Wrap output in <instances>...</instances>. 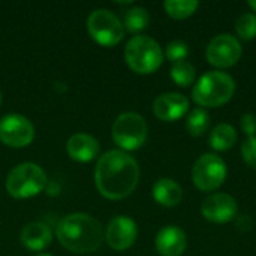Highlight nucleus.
Here are the masks:
<instances>
[{
    "instance_id": "bb28decb",
    "label": "nucleus",
    "mask_w": 256,
    "mask_h": 256,
    "mask_svg": "<svg viewBox=\"0 0 256 256\" xmlns=\"http://www.w3.org/2000/svg\"><path fill=\"white\" fill-rule=\"evenodd\" d=\"M248 4H249V6H250V8H252V9H254V10L256 12V0H250Z\"/></svg>"
},
{
    "instance_id": "cd10ccee",
    "label": "nucleus",
    "mask_w": 256,
    "mask_h": 256,
    "mask_svg": "<svg viewBox=\"0 0 256 256\" xmlns=\"http://www.w3.org/2000/svg\"><path fill=\"white\" fill-rule=\"evenodd\" d=\"M36 256H52V255H48V254H40V255H36Z\"/></svg>"
},
{
    "instance_id": "9b49d317",
    "label": "nucleus",
    "mask_w": 256,
    "mask_h": 256,
    "mask_svg": "<svg viewBox=\"0 0 256 256\" xmlns=\"http://www.w3.org/2000/svg\"><path fill=\"white\" fill-rule=\"evenodd\" d=\"M201 213L212 224H226L237 216V201L228 194H213L204 200Z\"/></svg>"
},
{
    "instance_id": "2eb2a0df",
    "label": "nucleus",
    "mask_w": 256,
    "mask_h": 256,
    "mask_svg": "<svg viewBox=\"0 0 256 256\" xmlns=\"http://www.w3.org/2000/svg\"><path fill=\"white\" fill-rule=\"evenodd\" d=\"M66 148L72 159L80 162H88L94 159V156L99 153V142L94 136L84 132H78L68 140Z\"/></svg>"
},
{
    "instance_id": "f257e3e1",
    "label": "nucleus",
    "mask_w": 256,
    "mask_h": 256,
    "mask_svg": "<svg viewBox=\"0 0 256 256\" xmlns=\"http://www.w3.org/2000/svg\"><path fill=\"white\" fill-rule=\"evenodd\" d=\"M140 180L136 160L122 150L104 153L94 170V182L99 192L108 200H123L129 196Z\"/></svg>"
},
{
    "instance_id": "a878e982",
    "label": "nucleus",
    "mask_w": 256,
    "mask_h": 256,
    "mask_svg": "<svg viewBox=\"0 0 256 256\" xmlns=\"http://www.w3.org/2000/svg\"><path fill=\"white\" fill-rule=\"evenodd\" d=\"M242 130L249 136H255L256 134V116L254 114H244L242 117Z\"/></svg>"
},
{
    "instance_id": "9d476101",
    "label": "nucleus",
    "mask_w": 256,
    "mask_h": 256,
    "mask_svg": "<svg viewBox=\"0 0 256 256\" xmlns=\"http://www.w3.org/2000/svg\"><path fill=\"white\" fill-rule=\"evenodd\" d=\"M34 138L32 122L20 114H8L0 120V141L10 147L28 146Z\"/></svg>"
},
{
    "instance_id": "1a4fd4ad",
    "label": "nucleus",
    "mask_w": 256,
    "mask_h": 256,
    "mask_svg": "<svg viewBox=\"0 0 256 256\" xmlns=\"http://www.w3.org/2000/svg\"><path fill=\"white\" fill-rule=\"evenodd\" d=\"M207 62L216 68H231L242 57V44L230 33L214 36L206 50Z\"/></svg>"
},
{
    "instance_id": "423d86ee",
    "label": "nucleus",
    "mask_w": 256,
    "mask_h": 256,
    "mask_svg": "<svg viewBox=\"0 0 256 256\" xmlns=\"http://www.w3.org/2000/svg\"><path fill=\"white\" fill-rule=\"evenodd\" d=\"M112 140L124 150H136L147 140V123L136 112L120 114L112 124Z\"/></svg>"
},
{
    "instance_id": "4be33fe9",
    "label": "nucleus",
    "mask_w": 256,
    "mask_h": 256,
    "mask_svg": "<svg viewBox=\"0 0 256 256\" xmlns=\"http://www.w3.org/2000/svg\"><path fill=\"white\" fill-rule=\"evenodd\" d=\"M165 10L170 16L176 18V20H183L190 16L196 8H198V2H190V0H166L164 3Z\"/></svg>"
},
{
    "instance_id": "412c9836",
    "label": "nucleus",
    "mask_w": 256,
    "mask_h": 256,
    "mask_svg": "<svg viewBox=\"0 0 256 256\" xmlns=\"http://www.w3.org/2000/svg\"><path fill=\"white\" fill-rule=\"evenodd\" d=\"M195 76H196V70H195L194 64L188 60L177 62L171 68V78L180 87H188V86L194 84Z\"/></svg>"
},
{
    "instance_id": "6ab92c4d",
    "label": "nucleus",
    "mask_w": 256,
    "mask_h": 256,
    "mask_svg": "<svg viewBox=\"0 0 256 256\" xmlns=\"http://www.w3.org/2000/svg\"><path fill=\"white\" fill-rule=\"evenodd\" d=\"M148 21H150V15H148L147 9L140 8V6H135V8H130V9H128L124 12L123 26L129 32L136 33V32L144 30L148 26Z\"/></svg>"
},
{
    "instance_id": "c85d7f7f",
    "label": "nucleus",
    "mask_w": 256,
    "mask_h": 256,
    "mask_svg": "<svg viewBox=\"0 0 256 256\" xmlns=\"http://www.w3.org/2000/svg\"><path fill=\"white\" fill-rule=\"evenodd\" d=\"M0 104H2V93H0Z\"/></svg>"
},
{
    "instance_id": "f3484780",
    "label": "nucleus",
    "mask_w": 256,
    "mask_h": 256,
    "mask_svg": "<svg viewBox=\"0 0 256 256\" xmlns=\"http://www.w3.org/2000/svg\"><path fill=\"white\" fill-rule=\"evenodd\" d=\"M153 198L164 207H176L183 198V190L174 180L160 178L153 186Z\"/></svg>"
},
{
    "instance_id": "4468645a",
    "label": "nucleus",
    "mask_w": 256,
    "mask_h": 256,
    "mask_svg": "<svg viewBox=\"0 0 256 256\" xmlns=\"http://www.w3.org/2000/svg\"><path fill=\"white\" fill-rule=\"evenodd\" d=\"M154 243L162 256H180L188 246V237L182 228L170 225L158 232Z\"/></svg>"
},
{
    "instance_id": "f8f14e48",
    "label": "nucleus",
    "mask_w": 256,
    "mask_h": 256,
    "mask_svg": "<svg viewBox=\"0 0 256 256\" xmlns=\"http://www.w3.org/2000/svg\"><path fill=\"white\" fill-rule=\"evenodd\" d=\"M136 224L128 216L114 218L105 232V240L114 250H126L129 249L136 238Z\"/></svg>"
},
{
    "instance_id": "0eeeda50",
    "label": "nucleus",
    "mask_w": 256,
    "mask_h": 256,
    "mask_svg": "<svg viewBox=\"0 0 256 256\" xmlns=\"http://www.w3.org/2000/svg\"><path fill=\"white\" fill-rule=\"evenodd\" d=\"M87 27L92 38L106 46L118 44L124 36L123 22L110 9H94L87 20Z\"/></svg>"
},
{
    "instance_id": "f03ea898",
    "label": "nucleus",
    "mask_w": 256,
    "mask_h": 256,
    "mask_svg": "<svg viewBox=\"0 0 256 256\" xmlns=\"http://www.w3.org/2000/svg\"><path fill=\"white\" fill-rule=\"evenodd\" d=\"M56 234L58 242L75 254L94 252L100 248L104 240L102 225L86 213H72L60 219Z\"/></svg>"
},
{
    "instance_id": "ddd939ff",
    "label": "nucleus",
    "mask_w": 256,
    "mask_h": 256,
    "mask_svg": "<svg viewBox=\"0 0 256 256\" xmlns=\"http://www.w3.org/2000/svg\"><path fill=\"white\" fill-rule=\"evenodd\" d=\"M189 111V100L182 93H164L156 98L153 112L159 120L176 122Z\"/></svg>"
},
{
    "instance_id": "aec40b11",
    "label": "nucleus",
    "mask_w": 256,
    "mask_h": 256,
    "mask_svg": "<svg viewBox=\"0 0 256 256\" xmlns=\"http://www.w3.org/2000/svg\"><path fill=\"white\" fill-rule=\"evenodd\" d=\"M210 126V117L204 108H195L190 111L186 120V129L192 136H201Z\"/></svg>"
},
{
    "instance_id": "5701e85b",
    "label": "nucleus",
    "mask_w": 256,
    "mask_h": 256,
    "mask_svg": "<svg viewBox=\"0 0 256 256\" xmlns=\"http://www.w3.org/2000/svg\"><path fill=\"white\" fill-rule=\"evenodd\" d=\"M236 30H237V34L244 40H250V39L256 38L255 14H252V12L242 14L236 21Z\"/></svg>"
},
{
    "instance_id": "20e7f679",
    "label": "nucleus",
    "mask_w": 256,
    "mask_h": 256,
    "mask_svg": "<svg viewBox=\"0 0 256 256\" xmlns=\"http://www.w3.org/2000/svg\"><path fill=\"white\" fill-rule=\"evenodd\" d=\"M124 58L136 74H152L162 64L164 52L153 38L138 34L126 44Z\"/></svg>"
},
{
    "instance_id": "a211bd4d",
    "label": "nucleus",
    "mask_w": 256,
    "mask_h": 256,
    "mask_svg": "<svg viewBox=\"0 0 256 256\" xmlns=\"http://www.w3.org/2000/svg\"><path fill=\"white\" fill-rule=\"evenodd\" d=\"M236 141H237V132L228 123L218 124L212 130L210 138H208L210 146L214 150H218V152H226V150H230L236 144Z\"/></svg>"
},
{
    "instance_id": "6e6552de",
    "label": "nucleus",
    "mask_w": 256,
    "mask_h": 256,
    "mask_svg": "<svg viewBox=\"0 0 256 256\" xmlns=\"http://www.w3.org/2000/svg\"><path fill=\"white\" fill-rule=\"evenodd\" d=\"M194 184L202 192H212L219 189L226 178V164L213 153L202 154L192 170Z\"/></svg>"
},
{
    "instance_id": "b1692460",
    "label": "nucleus",
    "mask_w": 256,
    "mask_h": 256,
    "mask_svg": "<svg viewBox=\"0 0 256 256\" xmlns=\"http://www.w3.org/2000/svg\"><path fill=\"white\" fill-rule=\"evenodd\" d=\"M188 56H189V46H188L186 42H183V40H172V42L168 44V46H166V57L172 63L186 60Z\"/></svg>"
},
{
    "instance_id": "393cba45",
    "label": "nucleus",
    "mask_w": 256,
    "mask_h": 256,
    "mask_svg": "<svg viewBox=\"0 0 256 256\" xmlns=\"http://www.w3.org/2000/svg\"><path fill=\"white\" fill-rule=\"evenodd\" d=\"M242 156L249 166L256 170V136L248 138L242 144Z\"/></svg>"
},
{
    "instance_id": "dca6fc26",
    "label": "nucleus",
    "mask_w": 256,
    "mask_h": 256,
    "mask_svg": "<svg viewBox=\"0 0 256 256\" xmlns=\"http://www.w3.org/2000/svg\"><path fill=\"white\" fill-rule=\"evenodd\" d=\"M20 240L30 250H42L50 246L52 234L48 225L42 222H32L22 228Z\"/></svg>"
},
{
    "instance_id": "7ed1b4c3",
    "label": "nucleus",
    "mask_w": 256,
    "mask_h": 256,
    "mask_svg": "<svg viewBox=\"0 0 256 256\" xmlns=\"http://www.w3.org/2000/svg\"><path fill=\"white\" fill-rule=\"evenodd\" d=\"M236 92L234 78L222 70H212L204 74L192 90L195 104L204 108H216L225 105Z\"/></svg>"
},
{
    "instance_id": "39448f33",
    "label": "nucleus",
    "mask_w": 256,
    "mask_h": 256,
    "mask_svg": "<svg viewBox=\"0 0 256 256\" xmlns=\"http://www.w3.org/2000/svg\"><path fill=\"white\" fill-rule=\"evenodd\" d=\"M46 186L44 170L32 162L16 165L6 178V189L14 198H30L38 195Z\"/></svg>"
}]
</instances>
